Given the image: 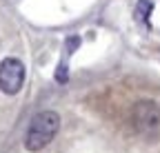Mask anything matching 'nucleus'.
Returning a JSON list of instances; mask_svg holds the SVG:
<instances>
[{"mask_svg": "<svg viewBox=\"0 0 160 153\" xmlns=\"http://www.w3.org/2000/svg\"><path fill=\"white\" fill-rule=\"evenodd\" d=\"M60 129V116L56 111H40L38 116H33L27 136H25V149L36 153L40 149H45Z\"/></svg>", "mask_w": 160, "mask_h": 153, "instance_id": "obj_1", "label": "nucleus"}, {"mask_svg": "<svg viewBox=\"0 0 160 153\" xmlns=\"http://www.w3.org/2000/svg\"><path fill=\"white\" fill-rule=\"evenodd\" d=\"M25 82V65L18 58H5L0 62V91L13 95Z\"/></svg>", "mask_w": 160, "mask_h": 153, "instance_id": "obj_2", "label": "nucleus"}, {"mask_svg": "<svg viewBox=\"0 0 160 153\" xmlns=\"http://www.w3.org/2000/svg\"><path fill=\"white\" fill-rule=\"evenodd\" d=\"M133 122H136V127L140 131H145V133L156 131L160 127V111H158V107L153 102H149V100L138 102L133 107Z\"/></svg>", "mask_w": 160, "mask_h": 153, "instance_id": "obj_3", "label": "nucleus"}, {"mask_svg": "<svg viewBox=\"0 0 160 153\" xmlns=\"http://www.w3.org/2000/svg\"><path fill=\"white\" fill-rule=\"evenodd\" d=\"M151 9H153V0H138L136 18H138V20H142V22H147L149 16H151Z\"/></svg>", "mask_w": 160, "mask_h": 153, "instance_id": "obj_4", "label": "nucleus"}, {"mask_svg": "<svg viewBox=\"0 0 160 153\" xmlns=\"http://www.w3.org/2000/svg\"><path fill=\"white\" fill-rule=\"evenodd\" d=\"M67 78H69L67 67H65V65H60V67H58V71H56V80H58V82H67Z\"/></svg>", "mask_w": 160, "mask_h": 153, "instance_id": "obj_5", "label": "nucleus"}]
</instances>
